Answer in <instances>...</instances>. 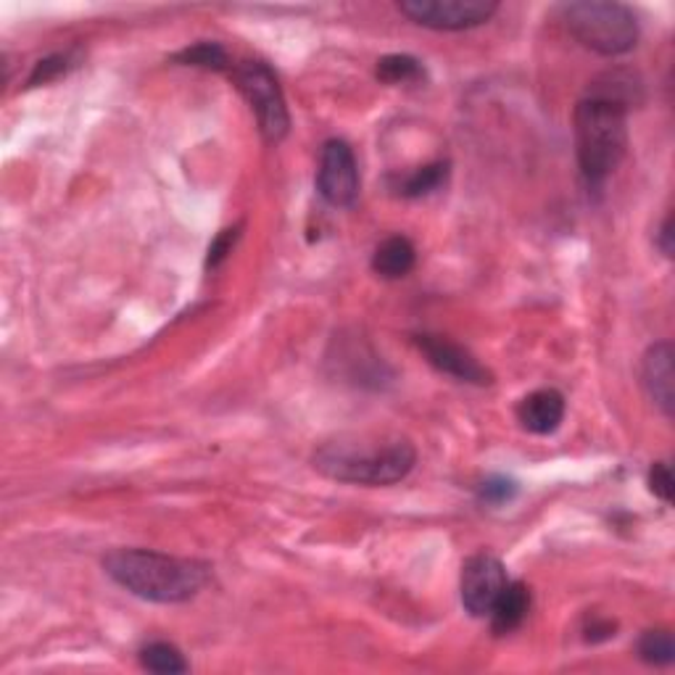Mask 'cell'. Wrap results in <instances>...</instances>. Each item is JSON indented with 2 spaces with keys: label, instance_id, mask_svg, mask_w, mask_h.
<instances>
[{
  "label": "cell",
  "instance_id": "6da1fadb",
  "mask_svg": "<svg viewBox=\"0 0 675 675\" xmlns=\"http://www.w3.org/2000/svg\"><path fill=\"white\" fill-rule=\"evenodd\" d=\"M103 570L130 594L156 604H180L193 600L208 581L204 562L183 560L145 549H120L103 560Z\"/></svg>",
  "mask_w": 675,
  "mask_h": 675
},
{
  "label": "cell",
  "instance_id": "7a4b0ae2",
  "mask_svg": "<svg viewBox=\"0 0 675 675\" xmlns=\"http://www.w3.org/2000/svg\"><path fill=\"white\" fill-rule=\"evenodd\" d=\"M573 124L583 177L591 185H602L628 151V106L607 95L589 93L577 101Z\"/></svg>",
  "mask_w": 675,
  "mask_h": 675
},
{
  "label": "cell",
  "instance_id": "3957f363",
  "mask_svg": "<svg viewBox=\"0 0 675 675\" xmlns=\"http://www.w3.org/2000/svg\"><path fill=\"white\" fill-rule=\"evenodd\" d=\"M417 451L403 438L393 441H333L315 454L323 475L357 485H393L412 472Z\"/></svg>",
  "mask_w": 675,
  "mask_h": 675
},
{
  "label": "cell",
  "instance_id": "277c9868",
  "mask_svg": "<svg viewBox=\"0 0 675 675\" xmlns=\"http://www.w3.org/2000/svg\"><path fill=\"white\" fill-rule=\"evenodd\" d=\"M562 19L577 43L600 55H623L638 40L636 17L623 3H602V0L567 3L562 9Z\"/></svg>",
  "mask_w": 675,
  "mask_h": 675
},
{
  "label": "cell",
  "instance_id": "5b68a950",
  "mask_svg": "<svg viewBox=\"0 0 675 675\" xmlns=\"http://www.w3.org/2000/svg\"><path fill=\"white\" fill-rule=\"evenodd\" d=\"M235 82H238V90L248 101L250 111L256 114L264 141L280 143L288 135L290 116L273 69L262 61H246L235 69Z\"/></svg>",
  "mask_w": 675,
  "mask_h": 675
},
{
  "label": "cell",
  "instance_id": "8992f818",
  "mask_svg": "<svg viewBox=\"0 0 675 675\" xmlns=\"http://www.w3.org/2000/svg\"><path fill=\"white\" fill-rule=\"evenodd\" d=\"M493 0H403L399 11L415 24L438 32H459L485 24L497 13Z\"/></svg>",
  "mask_w": 675,
  "mask_h": 675
},
{
  "label": "cell",
  "instance_id": "52a82bcc",
  "mask_svg": "<svg viewBox=\"0 0 675 675\" xmlns=\"http://www.w3.org/2000/svg\"><path fill=\"white\" fill-rule=\"evenodd\" d=\"M317 191L330 206L349 208L359 198V166L346 141H327L319 153Z\"/></svg>",
  "mask_w": 675,
  "mask_h": 675
},
{
  "label": "cell",
  "instance_id": "ba28073f",
  "mask_svg": "<svg viewBox=\"0 0 675 675\" xmlns=\"http://www.w3.org/2000/svg\"><path fill=\"white\" fill-rule=\"evenodd\" d=\"M507 583H510V577H507V570L497 556L491 554L470 556L462 567V581H459L462 607L468 610L472 617L491 615L493 604H497Z\"/></svg>",
  "mask_w": 675,
  "mask_h": 675
},
{
  "label": "cell",
  "instance_id": "9c48e42d",
  "mask_svg": "<svg viewBox=\"0 0 675 675\" xmlns=\"http://www.w3.org/2000/svg\"><path fill=\"white\" fill-rule=\"evenodd\" d=\"M417 346H420V351L426 354L436 370L447 372L451 378L472 382V386H489L491 382L489 370L468 349L454 344V340L443 336H428L426 333V336H417Z\"/></svg>",
  "mask_w": 675,
  "mask_h": 675
},
{
  "label": "cell",
  "instance_id": "30bf717a",
  "mask_svg": "<svg viewBox=\"0 0 675 675\" xmlns=\"http://www.w3.org/2000/svg\"><path fill=\"white\" fill-rule=\"evenodd\" d=\"M518 420L528 433L549 436L565 420V396L554 388H541V391L528 393L518 403Z\"/></svg>",
  "mask_w": 675,
  "mask_h": 675
},
{
  "label": "cell",
  "instance_id": "8fae6325",
  "mask_svg": "<svg viewBox=\"0 0 675 675\" xmlns=\"http://www.w3.org/2000/svg\"><path fill=\"white\" fill-rule=\"evenodd\" d=\"M644 388L650 393V399L663 409L665 417H673L675 407V391H673V346L663 340V344H654L644 357Z\"/></svg>",
  "mask_w": 675,
  "mask_h": 675
},
{
  "label": "cell",
  "instance_id": "7c38bea8",
  "mask_svg": "<svg viewBox=\"0 0 675 675\" xmlns=\"http://www.w3.org/2000/svg\"><path fill=\"white\" fill-rule=\"evenodd\" d=\"M528 610H531V589L520 581L507 583L489 615L493 633H512L520 628L528 617Z\"/></svg>",
  "mask_w": 675,
  "mask_h": 675
},
{
  "label": "cell",
  "instance_id": "4fadbf2b",
  "mask_svg": "<svg viewBox=\"0 0 675 675\" xmlns=\"http://www.w3.org/2000/svg\"><path fill=\"white\" fill-rule=\"evenodd\" d=\"M417 262V250L412 246V241L403 238V235H391L375 248L372 254V269L386 280H399V277H407L415 269Z\"/></svg>",
  "mask_w": 675,
  "mask_h": 675
},
{
  "label": "cell",
  "instance_id": "5bb4252c",
  "mask_svg": "<svg viewBox=\"0 0 675 675\" xmlns=\"http://www.w3.org/2000/svg\"><path fill=\"white\" fill-rule=\"evenodd\" d=\"M375 74H378L380 82H388V85H407V82L422 80V76H426V69H422V64L415 59V55L393 53V55H382Z\"/></svg>",
  "mask_w": 675,
  "mask_h": 675
},
{
  "label": "cell",
  "instance_id": "9a60e30c",
  "mask_svg": "<svg viewBox=\"0 0 675 675\" xmlns=\"http://www.w3.org/2000/svg\"><path fill=\"white\" fill-rule=\"evenodd\" d=\"M447 177H449V164L436 162V164L420 166V170H415L407 180H401L399 193L407 198L430 196V193H436L438 187L447 185Z\"/></svg>",
  "mask_w": 675,
  "mask_h": 675
},
{
  "label": "cell",
  "instance_id": "2e32d148",
  "mask_svg": "<svg viewBox=\"0 0 675 675\" xmlns=\"http://www.w3.org/2000/svg\"><path fill=\"white\" fill-rule=\"evenodd\" d=\"M141 665L151 673H162V675H175V673H187V663L183 657V652L177 646L156 642L149 644L141 652Z\"/></svg>",
  "mask_w": 675,
  "mask_h": 675
},
{
  "label": "cell",
  "instance_id": "e0dca14e",
  "mask_svg": "<svg viewBox=\"0 0 675 675\" xmlns=\"http://www.w3.org/2000/svg\"><path fill=\"white\" fill-rule=\"evenodd\" d=\"M638 657L644 659L646 665H671L675 659V642L671 631H646L642 638H638Z\"/></svg>",
  "mask_w": 675,
  "mask_h": 675
},
{
  "label": "cell",
  "instance_id": "ac0fdd59",
  "mask_svg": "<svg viewBox=\"0 0 675 675\" xmlns=\"http://www.w3.org/2000/svg\"><path fill=\"white\" fill-rule=\"evenodd\" d=\"M175 61H180V64H185V67L214 69V72H222V69H227V64H229L225 48H222L219 43H208V40L185 48V51H180L175 55Z\"/></svg>",
  "mask_w": 675,
  "mask_h": 675
},
{
  "label": "cell",
  "instance_id": "d6986e66",
  "mask_svg": "<svg viewBox=\"0 0 675 675\" xmlns=\"http://www.w3.org/2000/svg\"><path fill=\"white\" fill-rule=\"evenodd\" d=\"M514 493H518V483L510 478H489L480 485V499L485 504H504V501L514 499Z\"/></svg>",
  "mask_w": 675,
  "mask_h": 675
},
{
  "label": "cell",
  "instance_id": "ffe728a7",
  "mask_svg": "<svg viewBox=\"0 0 675 675\" xmlns=\"http://www.w3.org/2000/svg\"><path fill=\"white\" fill-rule=\"evenodd\" d=\"M650 489L657 499H663L665 504H671L673 501V475L671 468H667L665 462H657L650 470Z\"/></svg>",
  "mask_w": 675,
  "mask_h": 675
},
{
  "label": "cell",
  "instance_id": "44dd1931",
  "mask_svg": "<svg viewBox=\"0 0 675 675\" xmlns=\"http://www.w3.org/2000/svg\"><path fill=\"white\" fill-rule=\"evenodd\" d=\"M67 72V55H51V59L38 61L34 72L30 76V85H45V82L55 80L59 74Z\"/></svg>",
  "mask_w": 675,
  "mask_h": 675
},
{
  "label": "cell",
  "instance_id": "7402d4cb",
  "mask_svg": "<svg viewBox=\"0 0 675 675\" xmlns=\"http://www.w3.org/2000/svg\"><path fill=\"white\" fill-rule=\"evenodd\" d=\"M235 241H238V227L225 229V233H222L219 238L212 243V248H208V267H217V264L225 259L229 250H233Z\"/></svg>",
  "mask_w": 675,
  "mask_h": 675
},
{
  "label": "cell",
  "instance_id": "603a6c76",
  "mask_svg": "<svg viewBox=\"0 0 675 675\" xmlns=\"http://www.w3.org/2000/svg\"><path fill=\"white\" fill-rule=\"evenodd\" d=\"M657 246L663 248L665 256H673V227H671V217L663 222V227H659L657 235Z\"/></svg>",
  "mask_w": 675,
  "mask_h": 675
}]
</instances>
